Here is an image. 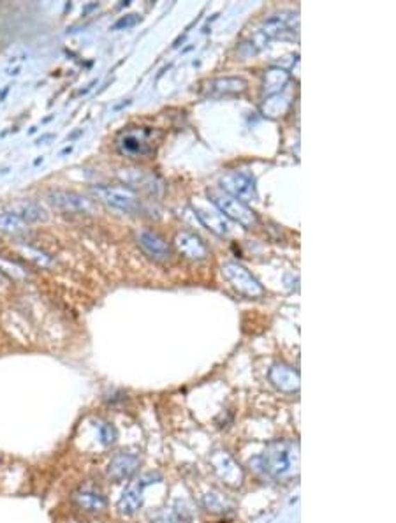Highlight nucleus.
Listing matches in <instances>:
<instances>
[{
  "label": "nucleus",
  "instance_id": "f257e3e1",
  "mask_svg": "<svg viewBox=\"0 0 396 523\" xmlns=\"http://www.w3.org/2000/svg\"><path fill=\"white\" fill-rule=\"evenodd\" d=\"M299 16L295 11H279L270 15L259 23L252 35L247 41H243L238 48V55L242 58L256 57L263 51L273 39L280 38L286 32H289L295 25H298Z\"/></svg>",
  "mask_w": 396,
  "mask_h": 523
},
{
  "label": "nucleus",
  "instance_id": "f03ea898",
  "mask_svg": "<svg viewBox=\"0 0 396 523\" xmlns=\"http://www.w3.org/2000/svg\"><path fill=\"white\" fill-rule=\"evenodd\" d=\"M295 449L296 446L292 442H286V440L270 442L266 449L257 456L259 469L272 478H282V476L289 474L296 460Z\"/></svg>",
  "mask_w": 396,
  "mask_h": 523
},
{
  "label": "nucleus",
  "instance_id": "7ed1b4c3",
  "mask_svg": "<svg viewBox=\"0 0 396 523\" xmlns=\"http://www.w3.org/2000/svg\"><path fill=\"white\" fill-rule=\"evenodd\" d=\"M90 191L99 201H102V203L108 204V207L113 208V210L122 211V214L140 215L141 210H143V204H141L138 194L134 191H131L129 187L92 185Z\"/></svg>",
  "mask_w": 396,
  "mask_h": 523
},
{
  "label": "nucleus",
  "instance_id": "20e7f679",
  "mask_svg": "<svg viewBox=\"0 0 396 523\" xmlns=\"http://www.w3.org/2000/svg\"><path fill=\"white\" fill-rule=\"evenodd\" d=\"M208 198L217 208L220 214L226 218H229L231 223H236L243 227V230H252L259 224V217L256 211L249 207V204L242 203L240 200H234L229 194L222 191H208Z\"/></svg>",
  "mask_w": 396,
  "mask_h": 523
},
{
  "label": "nucleus",
  "instance_id": "39448f33",
  "mask_svg": "<svg viewBox=\"0 0 396 523\" xmlns=\"http://www.w3.org/2000/svg\"><path fill=\"white\" fill-rule=\"evenodd\" d=\"M222 277L245 298H261L264 294V287L261 286L259 280L242 266L240 263H224L222 264Z\"/></svg>",
  "mask_w": 396,
  "mask_h": 523
},
{
  "label": "nucleus",
  "instance_id": "423d86ee",
  "mask_svg": "<svg viewBox=\"0 0 396 523\" xmlns=\"http://www.w3.org/2000/svg\"><path fill=\"white\" fill-rule=\"evenodd\" d=\"M160 479L163 478H160V474H157V472H148V474H143L141 478H138L136 481H132L131 485L125 488V492L122 493L120 501H118L117 504L118 511L125 516L136 515V513L143 508V493L145 490H147V486L158 483Z\"/></svg>",
  "mask_w": 396,
  "mask_h": 523
},
{
  "label": "nucleus",
  "instance_id": "0eeeda50",
  "mask_svg": "<svg viewBox=\"0 0 396 523\" xmlns=\"http://www.w3.org/2000/svg\"><path fill=\"white\" fill-rule=\"evenodd\" d=\"M48 201L55 210L69 215L95 214V203L88 198L72 191H53L48 194Z\"/></svg>",
  "mask_w": 396,
  "mask_h": 523
},
{
  "label": "nucleus",
  "instance_id": "6e6552de",
  "mask_svg": "<svg viewBox=\"0 0 396 523\" xmlns=\"http://www.w3.org/2000/svg\"><path fill=\"white\" fill-rule=\"evenodd\" d=\"M220 187L222 192L229 194L234 200H240L242 203H252L257 201V187L256 180L250 175L242 171H229L220 178Z\"/></svg>",
  "mask_w": 396,
  "mask_h": 523
},
{
  "label": "nucleus",
  "instance_id": "1a4fd4ad",
  "mask_svg": "<svg viewBox=\"0 0 396 523\" xmlns=\"http://www.w3.org/2000/svg\"><path fill=\"white\" fill-rule=\"evenodd\" d=\"M210 463L217 478L229 488L236 490L245 481V472L240 467V463L233 458L227 451H215L211 453Z\"/></svg>",
  "mask_w": 396,
  "mask_h": 523
},
{
  "label": "nucleus",
  "instance_id": "9d476101",
  "mask_svg": "<svg viewBox=\"0 0 396 523\" xmlns=\"http://www.w3.org/2000/svg\"><path fill=\"white\" fill-rule=\"evenodd\" d=\"M174 247L185 259L189 261H204L210 256L206 243L196 233H190V231H180L174 236Z\"/></svg>",
  "mask_w": 396,
  "mask_h": 523
},
{
  "label": "nucleus",
  "instance_id": "9b49d317",
  "mask_svg": "<svg viewBox=\"0 0 396 523\" xmlns=\"http://www.w3.org/2000/svg\"><path fill=\"white\" fill-rule=\"evenodd\" d=\"M138 243H140L141 250L157 263H167L173 256L170 243L154 231H143V233L138 234Z\"/></svg>",
  "mask_w": 396,
  "mask_h": 523
},
{
  "label": "nucleus",
  "instance_id": "f8f14e48",
  "mask_svg": "<svg viewBox=\"0 0 396 523\" xmlns=\"http://www.w3.org/2000/svg\"><path fill=\"white\" fill-rule=\"evenodd\" d=\"M72 502H74L81 511L92 513V515L104 513L106 508H108V499H106L104 493L92 485L81 486L79 490H76V492L72 493Z\"/></svg>",
  "mask_w": 396,
  "mask_h": 523
},
{
  "label": "nucleus",
  "instance_id": "ddd939ff",
  "mask_svg": "<svg viewBox=\"0 0 396 523\" xmlns=\"http://www.w3.org/2000/svg\"><path fill=\"white\" fill-rule=\"evenodd\" d=\"M140 456L134 453H117L108 463V476L113 481H127L140 469Z\"/></svg>",
  "mask_w": 396,
  "mask_h": 523
},
{
  "label": "nucleus",
  "instance_id": "4468645a",
  "mask_svg": "<svg viewBox=\"0 0 396 523\" xmlns=\"http://www.w3.org/2000/svg\"><path fill=\"white\" fill-rule=\"evenodd\" d=\"M270 380L279 392L282 393H296L302 386L299 372L286 363H275L268 372Z\"/></svg>",
  "mask_w": 396,
  "mask_h": 523
},
{
  "label": "nucleus",
  "instance_id": "2eb2a0df",
  "mask_svg": "<svg viewBox=\"0 0 396 523\" xmlns=\"http://www.w3.org/2000/svg\"><path fill=\"white\" fill-rule=\"evenodd\" d=\"M120 177L127 185L140 188L143 192H148L151 196H158L164 191L163 182L158 180L154 173H148L145 170H131V168H127V170L122 171Z\"/></svg>",
  "mask_w": 396,
  "mask_h": 523
},
{
  "label": "nucleus",
  "instance_id": "dca6fc26",
  "mask_svg": "<svg viewBox=\"0 0 396 523\" xmlns=\"http://www.w3.org/2000/svg\"><path fill=\"white\" fill-rule=\"evenodd\" d=\"M11 214L16 215L18 218H22L23 223H46L48 220V211L38 203V201L31 200H22L16 201L11 204Z\"/></svg>",
  "mask_w": 396,
  "mask_h": 523
},
{
  "label": "nucleus",
  "instance_id": "f3484780",
  "mask_svg": "<svg viewBox=\"0 0 396 523\" xmlns=\"http://www.w3.org/2000/svg\"><path fill=\"white\" fill-rule=\"evenodd\" d=\"M196 215L201 220V224H203L204 227H208L211 233H215L217 236H231V234H233V223H231L229 218L224 217L220 211L196 210Z\"/></svg>",
  "mask_w": 396,
  "mask_h": 523
},
{
  "label": "nucleus",
  "instance_id": "a211bd4d",
  "mask_svg": "<svg viewBox=\"0 0 396 523\" xmlns=\"http://www.w3.org/2000/svg\"><path fill=\"white\" fill-rule=\"evenodd\" d=\"M290 74L286 69L280 67H270L268 71L264 72V83H263V95L264 97H275L279 95L283 88L289 83Z\"/></svg>",
  "mask_w": 396,
  "mask_h": 523
},
{
  "label": "nucleus",
  "instance_id": "6ab92c4d",
  "mask_svg": "<svg viewBox=\"0 0 396 523\" xmlns=\"http://www.w3.org/2000/svg\"><path fill=\"white\" fill-rule=\"evenodd\" d=\"M247 81L243 78H219L208 83L210 95H236L245 92Z\"/></svg>",
  "mask_w": 396,
  "mask_h": 523
},
{
  "label": "nucleus",
  "instance_id": "aec40b11",
  "mask_svg": "<svg viewBox=\"0 0 396 523\" xmlns=\"http://www.w3.org/2000/svg\"><path fill=\"white\" fill-rule=\"evenodd\" d=\"M151 522L154 523H190L192 522V515L185 506L178 502L173 508L158 509L157 513L151 515Z\"/></svg>",
  "mask_w": 396,
  "mask_h": 523
},
{
  "label": "nucleus",
  "instance_id": "412c9836",
  "mask_svg": "<svg viewBox=\"0 0 396 523\" xmlns=\"http://www.w3.org/2000/svg\"><path fill=\"white\" fill-rule=\"evenodd\" d=\"M118 148L124 155H132V157H143L151 152V148L148 147V143L145 140H141L140 136L136 134H127L124 136L120 141H118Z\"/></svg>",
  "mask_w": 396,
  "mask_h": 523
},
{
  "label": "nucleus",
  "instance_id": "4be33fe9",
  "mask_svg": "<svg viewBox=\"0 0 396 523\" xmlns=\"http://www.w3.org/2000/svg\"><path fill=\"white\" fill-rule=\"evenodd\" d=\"M203 504L211 513H231L234 511V502L220 492H208L203 497Z\"/></svg>",
  "mask_w": 396,
  "mask_h": 523
},
{
  "label": "nucleus",
  "instance_id": "5701e85b",
  "mask_svg": "<svg viewBox=\"0 0 396 523\" xmlns=\"http://www.w3.org/2000/svg\"><path fill=\"white\" fill-rule=\"evenodd\" d=\"M0 233L19 236V234L28 233V224L23 223L22 218L13 215L11 211H8V214H0Z\"/></svg>",
  "mask_w": 396,
  "mask_h": 523
},
{
  "label": "nucleus",
  "instance_id": "b1692460",
  "mask_svg": "<svg viewBox=\"0 0 396 523\" xmlns=\"http://www.w3.org/2000/svg\"><path fill=\"white\" fill-rule=\"evenodd\" d=\"M99 435H101V442L104 446H111L117 440V430L110 423H101L99 425Z\"/></svg>",
  "mask_w": 396,
  "mask_h": 523
},
{
  "label": "nucleus",
  "instance_id": "393cba45",
  "mask_svg": "<svg viewBox=\"0 0 396 523\" xmlns=\"http://www.w3.org/2000/svg\"><path fill=\"white\" fill-rule=\"evenodd\" d=\"M25 254L31 257V259H34L38 264H41V266H49V264L53 263V259L48 256V254L41 252V250H38V249H32V247H26Z\"/></svg>",
  "mask_w": 396,
  "mask_h": 523
},
{
  "label": "nucleus",
  "instance_id": "a878e982",
  "mask_svg": "<svg viewBox=\"0 0 396 523\" xmlns=\"http://www.w3.org/2000/svg\"><path fill=\"white\" fill-rule=\"evenodd\" d=\"M138 22H140V16L138 15L122 16V18L113 25V31H125V29H131V26L136 25Z\"/></svg>",
  "mask_w": 396,
  "mask_h": 523
},
{
  "label": "nucleus",
  "instance_id": "bb28decb",
  "mask_svg": "<svg viewBox=\"0 0 396 523\" xmlns=\"http://www.w3.org/2000/svg\"><path fill=\"white\" fill-rule=\"evenodd\" d=\"M8 286V279L4 277V273H0V289H4Z\"/></svg>",
  "mask_w": 396,
  "mask_h": 523
},
{
  "label": "nucleus",
  "instance_id": "cd10ccee",
  "mask_svg": "<svg viewBox=\"0 0 396 523\" xmlns=\"http://www.w3.org/2000/svg\"><path fill=\"white\" fill-rule=\"evenodd\" d=\"M71 150H72V148L67 147V148H64V150H62V154H69V152H71Z\"/></svg>",
  "mask_w": 396,
  "mask_h": 523
}]
</instances>
